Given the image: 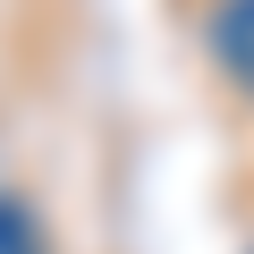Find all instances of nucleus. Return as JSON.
Returning a JSON list of instances; mask_svg holds the SVG:
<instances>
[{"mask_svg": "<svg viewBox=\"0 0 254 254\" xmlns=\"http://www.w3.org/2000/svg\"><path fill=\"white\" fill-rule=\"evenodd\" d=\"M203 34H212V60H220V76L254 93V0H220Z\"/></svg>", "mask_w": 254, "mask_h": 254, "instance_id": "1", "label": "nucleus"}]
</instances>
